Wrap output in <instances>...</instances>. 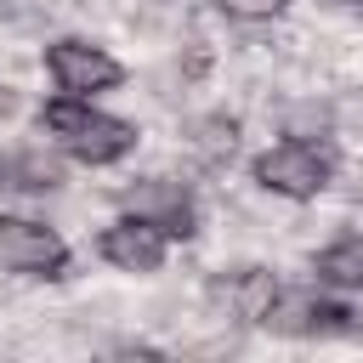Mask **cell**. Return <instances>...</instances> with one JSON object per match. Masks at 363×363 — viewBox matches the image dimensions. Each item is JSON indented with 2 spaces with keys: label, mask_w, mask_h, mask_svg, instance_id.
<instances>
[{
  "label": "cell",
  "mask_w": 363,
  "mask_h": 363,
  "mask_svg": "<svg viewBox=\"0 0 363 363\" xmlns=\"http://www.w3.org/2000/svg\"><path fill=\"white\" fill-rule=\"evenodd\" d=\"M40 130L79 164H119L136 147V125L130 119H113V113L91 108V96H68V91L40 108Z\"/></svg>",
  "instance_id": "6da1fadb"
},
{
  "label": "cell",
  "mask_w": 363,
  "mask_h": 363,
  "mask_svg": "<svg viewBox=\"0 0 363 363\" xmlns=\"http://www.w3.org/2000/svg\"><path fill=\"white\" fill-rule=\"evenodd\" d=\"M255 182L267 187V193H278V199H318L323 187H329V176H335V164H329V153L323 147H312V142H301V136H289V142H278V147H267V153H255Z\"/></svg>",
  "instance_id": "7a4b0ae2"
},
{
  "label": "cell",
  "mask_w": 363,
  "mask_h": 363,
  "mask_svg": "<svg viewBox=\"0 0 363 363\" xmlns=\"http://www.w3.org/2000/svg\"><path fill=\"white\" fill-rule=\"evenodd\" d=\"M0 267H11L23 278H62L68 244L34 216H0Z\"/></svg>",
  "instance_id": "3957f363"
},
{
  "label": "cell",
  "mask_w": 363,
  "mask_h": 363,
  "mask_svg": "<svg viewBox=\"0 0 363 363\" xmlns=\"http://www.w3.org/2000/svg\"><path fill=\"white\" fill-rule=\"evenodd\" d=\"M45 74L57 79V91L68 96H96V91H113L125 79V68L102 51V45H85V40H57L45 45Z\"/></svg>",
  "instance_id": "277c9868"
},
{
  "label": "cell",
  "mask_w": 363,
  "mask_h": 363,
  "mask_svg": "<svg viewBox=\"0 0 363 363\" xmlns=\"http://www.w3.org/2000/svg\"><path fill=\"white\" fill-rule=\"evenodd\" d=\"M261 323L272 335H357V312L340 301H323L312 289H278V301Z\"/></svg>",
  "instance_id": "5b68a950"
},
{
  "label": "cell",
  "mask_w": 363,
  "mask_h": 363,
  "mask_svg": "<svg viewBox=\"0 0 363 363\" xmlns=\"http://www.w3.org/2000/svg\"><path fill=\"white\" fill-rule=\"evenodd\" d=\"M96 250H102V261L119 267V272H159V267H164V250H170V233L153 227L147 216H130V210H125L113 227H102Z\"/></svg>",
  "instance_id": "8992f818"
},
{
  "label": "cell",
  "mask_w": 363,
  "mask_h": 363,
  "mask_svg": "<svg viewBox=\"0 0 363 363\" xmlns=\"http://www.w3.org/2000/svg\"><path fill=\"white\" fill-rule=\"evenodd\" d=\"M125 210H130V216H147V221L164 227L170 238H193V233H199V216H193L187 187H182V182H164V176L136 182V187L125 193Z\"/></svg>",
  "instance_id": "52a82bcc"
},
{
  "label": "cell",
  "mask_w": 363,
  "mask_h": 363,
  "mask_svg": "<svg viewBox=\"0 0 363 363\" xmlns=\"http://www.w3.org/2000/svg\"><path fill=\"white\" fill-rule=\"evenodd\" d=\"M210 295H216V301H221L233 318L261 323V318L272 312V301H278V278H272L267 267H238V272L216 278V284H210Z\"/></svg>",
  "instance_id": "ba28073f"
},
{
  "label": "cell",
  "mask_w": 363,
  "mask_h": 363,
  "mask_svg": "<svg viewBox=\"0 0 363 363\" xmlns=\"http://www.w3.org/2000/svg\"><path fill=\"white\" fill-rule=\"evenodd\" d=\"M312 272H318V284H329V289H363V233H346V238H335L329 250H318Z\"/></svg>",
  "instance_id": "9c48e42d"
},
{
  "label": "cell",
  "mask_w": 363,
  "mask_h": 363,
  "mask_svg": "<svg viewBox=\"0 0 363 363\" xmlns=\"http://www.w3.org/2000/svg\"><path fill=\"white\" fill-rule=\"evenodd\" d=\"M62 182V164L45 153H6L0 159V187H23V193H51Z\"/></svg>",
  "instance_id": "30bf717a"
},
{
  "label": "cell",
  "mask_w": 363,
  "mask_h": 363,
  "mask_svg": "<svg viewBox=\"0 0 363 363\" xmlns=\"http://www.w3.org/2000/svg\"><path fill=\"white\" fill-rule=\"evenodd\" d=\"M233 142H238V119H204L199 125V153L204 159H221V153H233Z\"/></svg>",
  "instance_id": "8fae6325"
},
{
  "label": "cell",
  "mask_w": 363,
  "mask_h": 363,
  "mask_svg": "<svg viewBox=\"0 0 363 363\" xmlns=\"http://www.w3.org/2000/svg\"><path fill=\"white\" fill-rule=\"evenodd\" d=\"M227 17H244V23H267V17H278L289 0H216Z\"/></svg>",
  "instance_id": "7c38bea8"
},
{
  "label": "cell",
  "mask_w": 363,
  "mask_h": 363,
  "mask_svg": "<svg viewBox=\"0 0 363 363\" xmlns=\"http://www.w3.org/2000/svg\"><path fill=\"white\" fill-rule=\"evenodd\" d=\"M11 102H17V96H11L6 85H0V113H11Z\"/></svg>",
  "instance_id": "4fadbf2b"
}]
</instances>
